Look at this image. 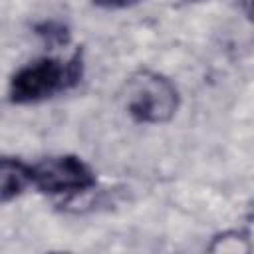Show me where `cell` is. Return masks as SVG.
Listing matches in <instances>:
<instances>
[{"label":"cell","instance_id":"6da1fadb","mask_svg":"<svg viewBox=\"0 0 254 254\" xmlns=\"http://www.w3.org/2000/svg\"><path fill=\"white\" fill-rule=\"evenodd\" d=\"M81 77V56L75 54L67 64L52 58L36 60L20 67L10 79V99L14 103L42 101L58 91L73 87Z\"/></svg>","mask_w":254,"mask_h":254},{"label":"cell","instance_id":"7a4b0ae2","mask_svg":"<svg viewBox=\"0 0 254 254\" xmlns=\"http://www.w3.org/2000/svg\"><path fill=\"white\" fill-rule=\"evenodd\" d=\"M125 107L139 123H167L179 109V91L165 75L139 69L125 81Z\"/></svg>","mask_w":254,"mask_h":254},{"label":"cell","instance_id":"3957f363","mask_svg":"<svg viewBox=\"0 0 254 254\" xmlns=\"http://www.w3.org/2000/svg\"><path fill=\"white\" fill-rule=\"evenodd\" d=\"M32 183L48 194H73L91 189L95 177L79 157L56 155L32 167Z\"/></svg>","mask_w":254,"mask_h":254},{"label":"cell","instance_id":"277c9868","mask_svg":"<svg viewBox=\"0 0 254 254\" xmlns=\"http://www.w3.org/2000/svg\"><path fill=\"white\" fill-rule=\"evenodd\" d=\"M32 183V167L14 157H0V204L16 198Z\"/></svg>","mask_w":254,"mask_h":254},{"label":"cell","instance_id":"5b68a950","mask_svg":"<svg viewBox=\"0 0 254 254\" xmlns=\"http://www.w3.org/2000/svg\"><path fill=\"white\" fill-rule=\"evenodd\" d=\"M36 34L48 44V46H62L69 40V30L65 24L58 20H46L36 26Z\"/></svg>","mask_w":254,"mask_h":254},{"label":"cell","instance_id":"8992f818","mask_svg":"<svg viewBox=\"0 0 254 254\" xmlns=\"http://www.w3.org/2000/svg\"><path fill=\"white\" fill-rule=\"evenodd\" d=\"M246 240H248V234L224 232V234H220V236L214 238V242L208 246V250H212V252H230V254L246 252L248 248L246 246H240V242H246Z\"/></svg>","mask_w":254,"mask_h":254},{"label":"cell","instance_id":"52a82bcc","mask_svg":"<svg viewBox=\"0 0 254 254\" xmlns=\"http://www.w3.org/2000/svg\"><path fill=\"white\" fill-rule=\"evenodd\" d=\"M95 6H101V8H109V10H117V8H129V6H135L139 0H91Z\"/></svg>","mask_w":254,"mask_h":254},{"label":"cell","instance_id":"ba28073f","mask_svg":"<svg viewBox=\"0 0 254 254\" xmlns=\"http://www.w3.org/2000/svg\"><path fill=\"white\" fill-rule=\"evenodd\" d=\"M240 2H242V6H244V14L250 16V0H240Z\"/></svg>","mask_w":254,"mask_h":254},{"label":"cell","instance_id":"9c48e42d","mask_svg":"<svg viewBox=\"0 0 254 254\" xmlns=\"http://www.w3.org/2000/svg\"><path fill=\"white\" fill-rule=\"evenodd\" d=\"M187 2H198V0H187Z\"/></svg>","mask_w":254,"mask_h":254}]
</instances>
